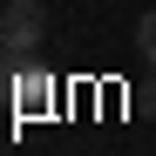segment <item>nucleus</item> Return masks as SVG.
I'll use <instances>...</instances> for the list:
<instances>
[{
    "label": "nucleus",
    "mask_w": 156,
    "mask_h": 156,
    "mask_svg": "<svg viewBox=\"0 0 156 156\" xmlns=\"http://www.w3.org/2000/svg\"><path fill=\"white\" fill-rule=\"evenodd\" d=\"M136 48H143V61L156 68V7H149V14L136 20Z\"/></svg>",
    "instance_id": "nucleus-3"
},
{
    "label": "nucleus",
    "mask_w": 156,
    "mask_h": 156,
    "mask_svg": "<svg viewBox=\"0 0 156 156\" xmlns=\"http://www.w3.org/2000/svg\"><path fill=\"white\" fill-rule=\"evenodd\" d=\"M41 34H48V20H41L34 0H7V7H0V48H7V55H34Z\"/></svg>",
    "instance_id": "nucleus-2"
},
{
    "label": "nucleus",
    "mask_w": 156,
    "mask_h": 156,
    "mask_svg": "<svg viewBox=\"0 0 156 156\" xmlns=\"http://www.w3.org/2000/svg\"><path fill=\"white\" fill-rule=\"evenodd\" d=\"M0 88L14 95V109H20V115H41V109H48V95H55V75H48L41 61H27V55H20L7 75H0Z\"/></svg>",
    "instance_id": "nucleus-1"
}]
</instances>
